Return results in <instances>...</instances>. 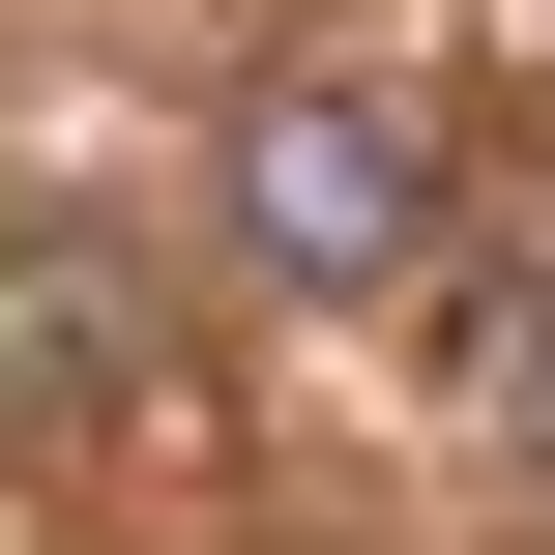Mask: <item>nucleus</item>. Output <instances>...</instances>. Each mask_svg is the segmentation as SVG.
Here are the masks:
<instances>
[{"label": "nucleus", "mask_w": 555, "mask_h": 555, "mask_svg": "<svg viewBox=\"0 0 555 555\" xmlns=\"http://www.w3.org/2000/svg\"><path fill=\"white\" fill-rule=\"evenodd\" d=\"M234 263L263 293H410L439 263V88H380V59L234 88Z\"/></svg>", "instance_id": "nucleus-1"}, {"label": "nucleus", "mask_w": 555, "mask_h": 555, "mask_svg": "<svg viewBox=\"0 0 555 555\" xmlns=\"http://www.w3.org/2000/svg\"><path fill=\"white\" fill-rule=\"evenodd\" d=\"M0 380L59 410V380H117V263H59V234H0Z\"/></svg>", "instance_id": "nucleus-2"}, {"label": "nucleus", "mask_w": 555, "mask_h": 555, "mask_svg": "<svg viewBox=\"0 0 555 555\" xmlns=\"http://www.w3.org/2000/svg\"><path fill=\"white\" fill-rule=\"evenodd\" d=\"M498 410H527V468H555V293H527V322H498Z\"/></svg>", "instance_id": "nucleus-3"}]
</instances>
